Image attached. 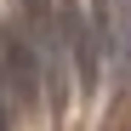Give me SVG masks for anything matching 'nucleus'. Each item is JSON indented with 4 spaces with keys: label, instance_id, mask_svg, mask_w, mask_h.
<instances>
[{
    "label": "nucleus",
    "instance_id": "1",
    "mask_svg": "<svg viewBox=\"0 0 131 131\" xmlns=\"http://www.w3.org/2000/svg\"><path fill=\"white\" fill-rule=\"evenodd\" d=\"M0 80H6L12 114H34V108H40L46 74H40V51H34L29 29H12V23H0Z\"/></svg>",
    "mask_w": 131,
    "mask_h": 131
},
{
    "label": "nucleus",
    "instance_id": "3",
    "mask_svg": "<svg viewBox=\"0 0 131 131\" xmlns=\"http://www.w3.org/2000/svg\"><path fill=\"white\" fill-rule=\"evenodd\" d=\"M108 63H114V80H120V85H131V0H120V12H114Z\"/></svg>",
    "mask_w": 131,
    "mask_h": 131
},
{
    "label": "nucleus",
    "instance_id": "4",
    "mask_svg": "<svg viewBox=\"0 0 131 131\" xmlns=\"http://www.w3.org/2000/svg\"><path fill=\"white\" fill-rule=\"evenodd\" d=\"M23 29H29V40L57 34V0H23Z\"/></svg>",
    "mask_w": 131,
    "mask_h": 131
},
{
    "label": "nucleus",
    "instance_id": "2",
    "mask_svg": "<svg viewBox=\"0 0 131 131\" xmlns=\"http://www.w3.org/2000/svg\"><path fill=\"white\" fill-rule=\"evenodd\" d=\"M57 29H63V51L74 63V85L91 97L103 85V63H108V46H103V34L91 23V12H85L80 0H63L57 6Z\"/></svg>",
    "mask_w": 131,
    "mask_h": 131
}]
</instances>
